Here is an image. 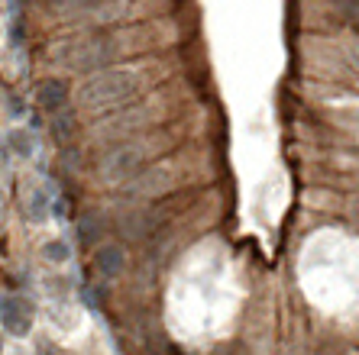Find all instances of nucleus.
<instances>
[{
  "instance_id": "nucleus-1",
  "label": "nucleus",
  "mask_w": 359,
  "mask_h": 355,
  "mask_svg": "<svg viewBox=\"0 0 359 355\" xmlns=\"http://www.w3.org/2000/svg\"><path fill=\"white\" fill-rule=\"evenodd\" d=\"M136 94V78L130 71H104L81 88L78 100L84 110H110Z\"/></svg>"
},
{
  "instance_id": "nucleus-2",
  "label": "nucleus",
  "mask_w": 359,
  "mask_h": 355,
  "mask_svg": "<svg viewBox=\"0 0 359 355\" xmlns=\"http://www.w3.org/2000/svg\"><path fill=\"white\" fill-rule=\"evenodd\" d=\"M33 316H36V307L23 294H13V298H7L0 304V323L13 336H26V333L33 330Z\"/></svg>"
},
{
  "instance_id": "nucleus-3",
  "label": "nucleus",
  "mask_w": 359,
  "mask_h": 355,
  "mask_svg": "<svg viewBox=\"0 0 359 355\" xmlns=\"http://www.w3.org/2000/svg\"><path fill=\"white\" fill-rule=\"evenodd\" d=\"M117 55V46L107 39H84L78 42L75 49H68V65L84 71V68H100L107 65L110 58Z\"/></svg>"
},
{
  "instance_id": "nucleus-4",
  "label": "nucleus",
  "mask_w": 359,
  "mask_h": 355,
  "mask_svg": "<svg viewBox=\"0 0 359 355\" xmlns=\"http://www.w3.org/2000/svg\"><path fill=\"white\" fill-rule=\"evenodd\" d=\"M140 165H142V152L123 149V152H117V155L107 158L104 178H107V181H123V178H130L133 172H140Z\"/></svg>"
},
{
  "instance_id": "nucleus-5",
  "label": "nucleus",
  "mask_w": 359,
  "mask_h": 355,
  "mask_svg": "<svg viewBox=\"0 0 359 355\" xmlns=\"http://www.w3.org/2000/svg\"><path fill=\"white\" fill-rule=\"evenodd\" d=\"M65 100H68V88L59 78H49V81H42L39 88H36V104H39L42 110H49V113L65 107Z\"/></svg>"
},
{
  "instance_id": "nucleus-6",
  "label": "nucleus",
  "mask_w": 359,
  "mask_h": 355,
  "mask_svg": "<svg viewBox=\"0 0 359 355\" xmlns=\"http://www.w3.org/2000/svg\"><path fill=\"white\" fill-rule=\"evenodd\" d=\"M94 265L100 268V274H107V278H117V274L123 272V265H126L123 249H120L117 242H110V246H100L97 256H94Z\"/></svg>"
},
{
  "instance_id": "nucleus-7",
  "label": "nucleus",
  "mask_w": 359,
  "mask_h": 355,
  "mask_svg": "<svg viewBox=\"0 0 359 355\" xmlns=\"http://www.w3.org/2000/svg\"><path fill=\"white\" fill-rule=\"evenodd\" d=\"M97 0H49L52 13H59V17H75V13H84V10H91Z\"/></svg>"
},
{
  "instance_id": "nucleus-8",
  "label": "nucleus",
  "mask_w": 359,
  "mask_h": 355,
  "mask_svg": "<svg viewBox=\"0 0 359 355\" xmlns=\"http://www.w3.org/2000/svg\"><path fill=\"white\" fill-rule=\"evenodd\" d=\"M10 149L17 152L20 158H29L33 155V136H29L26 130H13L10 132Z\"/></svg>"
},
{
  "instance_id": "nucleus-9",
  "label": "nucleus",
  "mask_w": 359,
  "mask_h": 355,
  "mask_svg": "<svg viewBox=\"0 0 359 355\" xmlns=\"http://www.w3.org/2000/svg\"><path fill=\"white\" fill-rule=\"evenodd\" d=\"M42 252H46V258H52V262H65V258H68V246H65V242H49Z\"/></svg>"
},
{
  "instance_id": "nucleus-10",
  "label": "nucleus",
  "mask_w": 359,
  "mask_h": 355,
  "mask_svg": "<svg viewBox=\"0 0 359 355\" xmlns=\"http://www.w3.org/2000/svg\"><path fill=\"white\" fill-rule=\"evenodd\" d=\"M0 352H4V339H0Z\"/></svg>"
}]
</instances>
